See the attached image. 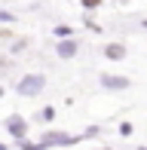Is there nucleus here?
I'll list each match as a JSON object with an SVG mask.
<instances>
[{
  "label": "nucleus",
  "mask_w": 147,
  "mask_h": 150,
  "mask_svg": "<svg viewBox=\"0 0 147 150\" xmlns=\"http://www.w3.org/2000/svg\"><path fill=\"white\" fill-rule=\"evenodd\" d=\"M3 126H6V132H9L12 138H25V135H28V120L18 117V113H16V117H9Z\"/></svg>",
  "instance_id": "obj_4"
},
{
  "label": "nucleus",
  "mask_w": 147,
  "mask_h": 150,
  "mask_svg": "<svg viewBox=\"0 0 147 150\" xmlns=\"http://www.w3.org/2000/svg\"><path fill=\"white\" fill-rule=\"evenodd\" d=\"M0 150H6V147H0Z\"/></svg>",
  "instance_id": "obj_12"
},
{
  "label": "nucleus",
  "mask_w": 147,
  "mask_h": 150,
  "mask_svg": "<svg viewBox=\"0 0 147 150\" xmlns=\"http://www.w3.org/2000/svg\"><path fill=\"white\" fill-rule=\"evenodd\" d=\"M40 120H43V122L55 120V107H43V110H40Z\"/></svg>",
  "instance_id": "obj_7"
},
{
  "label": "nucleus",
  "mask_w": 147,
  "mask_h": 150,
  "mask_svg": "<svg viewBox=\"0 0 147 150\" xmlns=\"http://www.w3.org/2000/svg\"><path fill=\"white\" fill-rule=\"evenodd\" d=\"M101 89H110V92H119V89H129V77H117V74H101Z\"/></svg>",
  "instance_id": "obj_3"
},
{
  "label": "nucleus",
  "mask_w": 147,
  "mask_h": 150,
  "mask_svg": "<svg viewBox=\"0 0 147 150\" xmlns=\"http://www.w3.org/2000/svg\"><path fill=\"white\" fill-rule=\"evenodd\" d=\"M101 52H104V58H110V61H119V58H126V43H107Z\"/></svg>",
  "instance_id": "obj_6"
},
{
  "label": "nucleus",
  "mask_w": 147,
  "mask_h": 150,
  "mask_svg": "<svg viewBox=\"0 0 147 150\" xmlns=\"http://www.w3.org/2000/svg\"><path fill=\"white\" fill-rule=\"evenodd\" d=\"M0 98H3V86H0Z\"/></svg>",
  "instance_id": "obj_11"
},
{
  "label": "nucleus",
  "mask_w": 147,
  "mask_h": 150,
  "mask_svg": "<svg viewBox=\"0 0 147 150\" xmlns=\"http://www.w3.org/2000/svg\"><path fill=\"white\" fill-rule=\"evenodd\" d=\"M0 22H12V16H9V12H3V9H0Z\"/></svg>",
  "instance_id": "obj_10"
},
{
  "label": "nucleus",
  "mask_w": 147,
  "mask_h": 150,
  "mask_svg": "<svg viewBox=\"0 0 147 150\" xmlns=\"http://www.w3.org/2000/svg\"><path fill=\"white\" fill-rule=\"evenodd\" d=\"M77 49H80V40H61V43L55 46L58 58H74V55H77Z\"/></svg>",
  "instance_id": "obj_5"
},
{
  "label": "nucleus",
  "mask_w": 147,
  "mask_h": 150,
  "mask_svg": "<svg viewBox=\"0 0 147 150\" xmlns=\"http://www.w3.org/2000/svg\"><path fill=\"white\" fill-rule=\"evenodd\" d=\"M77 135H64V132H46L43 141H40V147L49 150V147H64V144H77Z\"/></svg>",
  "instance_id": "obj_2"
},
{
  "label": "nucleus",
  "mask_w": 147,
  "mask_h": 150,
  "mask_svg": "<svg viewBox=\"0 0 147 150\" xmlns=\"http://www.w3.org/2000/svg\"><path fill=\"white\" fill-rule=\"evenodd\" d=\"M43 86H46V77H43V74H28V77L18 80L16 89H18V95H40Z\"/></svg>",
  "instance_id": "obj_1"
},
{
  "label": "nucleus",
  "mask_w": 147,
  "mask_h": 150,
  "mask_svg": "<svg viewBox=\"0 0 147 150\" xmlns=\"http://www.w3.org/2000/svg\"><path fill=\"white\" fill-rule=\"evenodd\" d=\"M55 34H58V37H71V28H64V25H61V28H55Z\"/></svg>",
  "instance_id": "obj_9"
},
{
  "label": "nucleus",
  "mask_w": 147,
  "mask_h": 150,
  "mask_svg": "<svg viewBox=\"0 0 147 150\" xmlns=\"http://www.w3.org/2000/svg\"><path fill=\"white\" fill-rule=\"evenodd\" d=\"M80 3H83V9H98L101 0H80Z\"/></svg>",
  "instance_id": "obj_8"
}]
</instances>
